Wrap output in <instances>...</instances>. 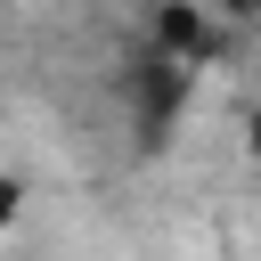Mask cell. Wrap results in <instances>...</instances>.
I'll list each match as a JSON object with an SVG mask.
<instances>
[{"instance_id": "3", "label": "cell", "mask_w": 261, "mask_h": 261, "mask_svg": "<svg viewBox=\"0 0 261 261\" xmlns=\"http://www.w3.org/2000/svg\"><path fill=\"white\" fill-rule=\"evenodd\" d=\"M16 212H24V179L0 171V228H16Z\"/></svg>"}, {"instance_id": "2", "label": "cell", "mask_w": 261, "mask_h": 261, "mask_svg": "<svg viewBox=\"0 0 261 261\" xmlns=\"http://www.w3.org/2000/svg\"><path fill=\"white\" fill-rule=\"evenodd\" d=\"M147 41H155V49H171L179 65H196V73L228 57V24H220L212 8H196V0H163V8H155V24H147Z\"/></svg>"}, {"instance_id": "5", "label": "cell", "mask_w": 261, "mask_h": 261, "mask_svg": "<svg viewBox=\"0 0 261 261\" xmlns=\"http://www.w3.org/2000/svg\"><path fill=\"white\" fill-rule=\"evenodd\" d=\"M220 8H228V16H261V0H220Z\"/></svg>"}, {"instance_id": "1", "label": "cell", "mask_w": 261, "mask_h": 261, "mask_svg": "<svg viewBox=\"0 0 261 261\" xmlns=\"http://www.w3.org/2000/svg\"><path fill=\"white\" fill-rule=\"evenodd\" d=\"M122 98H130V130H139V147L155 155V147H171V130H179V114L196 106V65H179L171 49H139L130 57V73H122Z\"/></svg>"}, {"instance_id": "4", "label": "cell", "mask_w": 261, "mask_h": 261, "mask_svg": "<svg viewBox=\"0 0 261 261\" xmlns=\"http://www.w3.org/2000/svg\"><path fill=\"white\" fill-rule=\"evenodd\" d=\"M245 155H253V163H261V106H253V114H245Z\"/></svg>"}]
</instances>
